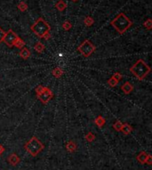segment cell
I'll return each instance as SVG.
<instances>
[{"mask_svg":"<svg viewBox=\"0 0 152 170\" xmlns=\"http://www.w3.org/2000/svg\"><path fill=\"white\" fill-rule=\"evenodd\" d=\"M110 23L119 34H124L133 25L131 20L123 13H119L114 20H112Z\"/></svg>","mask_w":152,"mask_h":170,"instance_id":"obj_1","label":"cell"},{"mask_svg":"<svg viewBox=\"0 0 152 170\" xmlns=\"http://www.w3.org/2000/svg\"><path fill=\"white\" fill-rule=\"evenodd\" d=\"M130 71L139 80H143L150 72V67L143 60L140 59L130 68Z\"/></svg>","mask_w":152,"mask_h":170,"instance_id":"obj_2","label":"cell"},{"mask_svg":"<svg viewBox=\"0 0 152 170\" xmlns=\"http://www.w3.org/2000/svg\"><path fill=\"white\" fill-rule=\"evenodd\" d=\"M44 148H45L44 144L36 136H32L24 145V149L27 151V152L30 153L33 157L38 156L44 150Z\"/></svg>","mask_w":152,"mask_h":170,"instance_id":"obj_3","label":"cell"},{"mask_svg":"<svg viewBox=\"0 0 152 170\" xmlns=\"http://www.w3.org/2000/svg\"><path fill=\"white\" fill-rule=\"evenodd\" d=\"M31 31L34 34H36L39 38H44L45 35L50 32V25L48 24L47 21H46L43 18H38L36 23L31 26Z\"/></svg>","mask_w":152,"mask_h":170,"instance_id":"obj_4","label":"cell"},{"mask_svg":"<svg viewBox=\"0 0 152 170\" xmlns=\"http://www.w3.org/2000/svg\"><path fill=\"white\" fill-rule=\"evenodd\" d=\"M36 93H37V97L40 102L44 104H46L50 102V100L54 97V94L49 87L38 86L36 88Z\"/></svg>","mask_w":152,"mask_h":170,"instance_id":"obj_5","label":"cell"},{"mask_svg":"<svg viewBox=\"0 0 152 170\" xmlns=\"http://www.w3.org/2000/svg\"><path fill=\"white\" fill-rule=\"evenodd\" d=\"M95 46L89 40H85L77 48L79 53L85 57H89L95 51Z\"/></svg>","mask_w":152,"mask_h":170,"instance_id":"obj_6","label":"cell"},{"mask_svg":"<svg viewBox=\"0 0 152 170\" xmlns=\"http://www.w3.org/2000/svg\"><path fill=\"white\" fill-rule=\"evenodd\" d=\"M19 38V36H17V34L14 32L12 29H9L7 31V32H5V36L4 38V43L7 46L9 47H13L14 45V42L16 41V39Z\"/></svg>","mask_w":152,"mask_h":170,"instance_id":"obj_7","label":"cell"},{"mask_svg":"<svg viewBox=\"0 0 152 170\" xmlns=\"http://www.w3.org/2000/svg\"><path fill=\"white\" fill-rule=\"evenodd\" d=\"M7 161H8V163L12 166H17L19 163H20V157L18 156L17 154L15 153H12L10 154L8 157H7Z\"/></svg>","mask_w":152,"mask_h":170,"instance_id":"obj_8","label":"cell"},{"mask_svg":"<svg viewBox=\"0 0 152 170\" xmlns=\"http://www.w3.org/2000/svg\"><path fill=\"white\" fill-rule=\"evenodd\" d=\"M121 90L124 92L126 94H131L133 90V86L128 82V81H126V82L125 84H123V86H121Z\"/></svg>","mask_w":152,"mask_h":170,"instance_id":"obj_9","label":"cell"},{"mask_svg":"<svg viewBox=\"0 0 152 170\" xmlns=\"http://www.w3.org/2000/svg\"><path fill=\"white\" fill-rule=\"evenodd\" d=\"M77 149V146L74 141H69L66 144V150L69 152H75Z\"/></svg>","mask_w":152,"mask_h":170,"instance_id":"obj_10","label":"cell"},{"mask_svg":"<svg viewBox=\"0 0 152 170\" xmlns=\"http://www.w3.org/2000/svg\"><path fill=\"white\" fill-rule=\"evenodd\" d=\"M147 157H148V153L146 151H141L139 153V155L137 156V160H138L141 164H145L146 162V159H147Z\"/></svg>","mask_w":152,"mask_h":170,"instance_id":"obj_11","label":"cell"},{"mask_svg":"<svg viewBox=\"0 0 152 170\" xmlns=\"http://www.w3.org/2000/svg\"><path fill=\"white\" fill-rule=\"evenodd\" d=\"M20 56L24 59V60H27V59H28V57L30 56V51L28 50V48L26 47H23V48H21L20 51Z\"/></svg>","mask_w":152,"mask_h":170,"instance_id":"obj_12","label":"cell"},{"mask_svg":"<svg viewBox=\"0 0 152 170\" xmlns=\"http://www.w3.org/2000/svg\"><path fill=\"white\" fill-rule=\"evenodd\" d=\"M95 123L96 126H98L99 127H102L103 126L105 125V123H106V120H105V119H104L102 116L100 115V116H98L96 119H95Z\"/></svg>","mask_w":152,"mask_h":170,"instance_id":"obj_13","label":"cell"},{"mask_svg":"<svg viewBox=\"0 0 152 170\" xmlns=\"http://www.w3.org/2000/svg\"><path fill=\"white\" fill-rule=\"evenodd\" d=\"M132 131H133V127L129 124H127V123L123 124V127H122L121 132L124 133L125 135H129V134H131Z\"/></svg>","mask_w":152,"mask_h":170,"instance_id":"obj_14","label":"cell"},{"mask_svg":"<svg viewBox=\"0 0 152 170\" xmlns=\"http://www.w3.org/2000/svg\"><path fill=\"white\" fill-rule=\"evenodd\" d=\"M55 7H56V9H57L58 11L63 12L65 9H66L67 5L65 4V2L62 1V0H60V1H58V2L55 4Z\"/></svg>","mask_w":152,"mask_h":170,"instance_id":"obj_15","label":"cell"},{"mask_svg":"<svg viewBox=\"0 0 152 170\" xmlns=\"http://www.w3.org/2000/svg\"><path fill=\"white\" fill-rule=\"evenodd\" d=\"M63 73H64V71L62 70V69H61V68H59V67L54 68V69L53 70V71H52L53 76L55 77V78H61V77L63 75Z\"/></svg>","mask_w":152,"mask_h":170,"instance_id":"obj_16","label":"cell"},{"mask_svg":"<svg viewBox=\"0 0 152 170\" xmlns=\"http://www.w3.org/2000/svg\"><path fill=\"white\" fill-rule=\"evenodd\" d=\"M34 49L36 50V52H38V53L41 54L45 50V46L43 45L41 42H37L35 44V46H34Z\"/></svg>","mask_w":152,"mask_h":170,"instance_id":"obj_17","label":"cell"},{"mask_svg":"<svg viewBox=\"0 0 152 170\" xmlns=\"http://www.w3.org/2000/svg\"><path fill=\"white\" fill-rule=\"evenodd\" d=\"M25 42L21 39L20 38H18L17 39H16V41L14 42V45H13V46H15V47H17V48H20V49H21V48H23L24 46H25Z\"/></svg>","mask_w":152,"mask_h":170,"instance_id":"obj_18","label":"cell"},{"mask_svg":"<svg viewBox=\"0 0 152 170\" xmlns=\"http://www.w3.org/2000/svg\"><path fill=\"white\" fill-rule=\"evenodd\" d=\"M122 127H123V123L120 120H117L113 124V128L118 132H121Z\"/></svg>","mask_w":152,"mask_h":170,"instance_id":"obj_19","label":"cell"},{"mask_svg":"<svg viewBox=\"0 0 152 170\" xmlns=\"http://www.w3.org/2000/svg\"><path fill=\"white\" fill-rule=\"evenodd\" d=\"M93 23H95V20H93L91 16H87V17H85V20H84V23L85 26H87V27H91Z\"/></svg>","mask_w":152,"mask_h":170,"instance_id":"obj_20","label":"cell"},{"mask_svg":"<svg viewBox=\"0 0 152 170\" xmlns=\"http://www.w3.org/2000/svg\"><path fill=\"white\" fill-rule=\"evenodd\" d=\"M28 5L24 2V1H20L19 4H18V9L20 11V12H25L28 10Z\"/></svg>","mask_w":152,"mask_h":170,"instance_id":"obj_21","label":"cell"},{"mask_svg":"<svg viewBox=\"0 0 152 170\" xmlns=\"http://www.w3.org/2000/svg\"><path fill=\"white\" fill-rule=\"evenodd\" d=\"M85 140L88 143H92V142H93L95 140V135H93L92 132H89L88 134H86V135L85 136Z\"/></svg>","mask_w":152,"mask_h":170,"instance_id":"obj_22","label":"cell"},{"mask_svg":"<svg viewBox=\"0 0 152 170\" xmlns=\"http://www.w3.org/2000/svg\"><path fill=\"white\" fill-rule=\"evenodd\" d=\"M118 81L116 80V79H115L114 78H112V77L108 80V85L110 86H111V87H115L116 86H118Z\"/></svg>","mask_w":152,"mask_h":170,"instance_id":"obj_23","label":"cell"},{"mask_svg":"<svg viewBox=\"0 0 152 170\" xmlns=\"http://www.w3.org/2000/svg\"><path fill=\"white\" fill-rule=\"evenodd\" d=\"M71 28H72V24L69 23V21H65L62 23V29H64V31H69Z\"/></svg>","mask_w":152,"mask_h":170,"instance_id":"obj_24","label":"cell"},{"mask_svg":"<svg viewBox=\"0 0 152 170\" xmlns=\"http://www.w3.org/2000/svg\"><path fill=\"white\" fill-rule=\"evenodd\" d=\"M143 26L145 27V29H147L148 31H149V29H152V20L151 19H148L147 21H144V23H143Z\"/></svg>","mask_w":152,"mask_h":170,"instance_id":"obj_25","label":"cell"},{"mask_svg":"<svg viewBox=\"0 0 152 170\" xmlns=\"http://www.w3.org/2000/svg\"><path fill=\"white\" fill-rule=\"evenodd\" d=\"M5 36V31H4V29L1 27H0V44L3 42Z\"/></svg>","mask_w":152,"mask_h":170,"instance_id":"obj_26","label":"cell"},{"mask_svg":"<svg viewBox=\"0 0 152 170\" xmlns=\"http://www.w3.org/2000/svg\"><path fill=\"white\" fill-rule=\"evenodd\" d=\"M112 78H114L116 80H118V82L119 81L123 78V77H122V75L119 73V72H117V73H115V74H113V76H112Z\"/></svg>","mask_w":152,"mask_h":170,"instance_id":"obj_27","label":"cell"},{"mask_svg":"<svg viewBox=\"0 0 152 170\" xmlns=\"http://www.w3.org/2000/svg\"><path fill=\"white\" fill-rule=\"evenodd\" d=\"M145 164H147V165H149V166L152 164V156H151L150 154H148V157H147V159H146Z\"/></svg>","mask_w":152,"mask_h":170,"instance_id":"obj_28","label":"cell"},{"mask_svg":"<svg viewBox=\"0 0 152 170\" xmlns=\"http://www.w3.org/2000/svg\"><path fill=\"white\" fill-rule=\"evenodd\" d=\"M4 152H5V147L2 144H0V155H2Z\"/></svg>","mask_w":152,"mask_h":170,"instance_id":"obj_29","label":"cell"},{"mask_svg":"<svg viewBox=\"0 0 152 170\" xmlns=\"http://www.w3.org/2000/svg\"><path fill=\"white\" fill-rule=\"evenodd\" d=\"M50 38H51V36H50V33H47V34H46L45 35V37L43 39H45L46 40H48V39H50Z\"/></svg>","mask_w":152,"mask_h":170,"instance_id":"obj_30","label":"cell"},{"mask_svg":"<svg viewBox=\"0 0 152 170\" xmlns=\"http://www.w3.org/2000/svg\"><path fill=\"white\" fill-rule=\"evenodd\" d=\"M72 1H73V2H77L78 0H72Z\"/></svg>","mask_w":152,"mask_h":170,"instance_id":"obj_31","label":"cell"}]
</instances>
